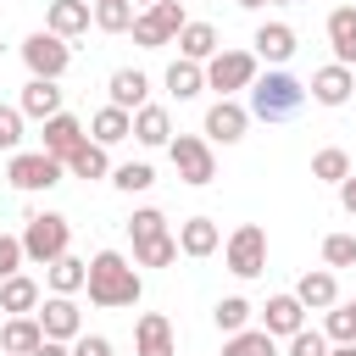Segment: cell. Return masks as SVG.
<instances>
[{
	"instance_id": "6da1fadb",
	"label": "cell",
	"mask_w": 356,
	"mask_h": 356,
	"mask_svg": "<svg viewBox=\"0 0 356 356\" xmlns=\"http://www.w3.org/2000/svg\"><path fill=\"white\" fill-rule=\"evenodd\" d=\"M89 306H100V312H122V306H139V295H145V278H139V267L122 256V250H95L89 256Z\"/></svg>"
},
{
	"instance_id": "7a4b0ae2",
	"label": "cell",
	"mask_w": 356,
	"mask_h": 356,
	"mask_svg": "<svg viewBox=\"0 0 356 356\" xmlns=\"http://www.w3.org/2000/svg\"><path fill=\"white\" fill-rule=\"evenodd\" d=\"M300 106H306V83L284 67H273L267 78L250 83V117H261V122H289Z\"/></svg>"
},
{
	"instance_id": "3957f363",
	"label": "cell",
	"mask_w": 356,
	"mask_h": 356,
	"mask_svg": "<svg viewBox=\"0 0 356 356\" xmlns=\"http://www.w3.org/2000/svg\"><path fill=\"white\" fill-rule=\"evenodd\" d=\"M22 250H28L33 267H50V261L72 256V222L61 211H33L28 228H22Z\"/></svg>"
},
{
	"instance_id": "277c9868",
	"label": "cell",
	"mask_w": 356,
	"mask_h": 356,
	"mask_svg": "<svg viewBox=\"0 0 356 356\" xmlns=\"http://www.w3.org/2000/svg\"><path fill=\"white\" fill-rule=\"evenodd\" d=\"M184 22H189V17H184V6H178V0H156V6H145V11L134 17V28H128V33H134V44H139V50H161V44H178Z\"/></svg>"
},
{
	"instance_id": "5b68a950",
	"label": "cell",
	"mask_w": 356,
	"mask_h": 356,
	"mask_svg": "<svg viewBox=\"0 0 356 356\" xmlns=\"http://www.w3.org/2000/svg\"><path fill=\"white\" fill-rule=\"evenodd\" d=\"M222 261L234 278H261L267 273V228L261 222H239L222 245Z\"/></svg>"
},
{
	"instance_id": "8992f818",
	"label": "cell",
	"mask_w": 356,
	"mask_h": 356,
	"mask_svg": "<svg viewBox=\"0 0 356 356\" xmlns=\"http://www.w3.org/2000/svg\"><path fill=\"white\" fill-rule=\"evenodd\" d=\"M22 67H28V78H50V83H61V72L72 67V44L56 39L50 28H39V33L22 39Z\"/></svg>"
},
{
	"instance_id": "52a82bcc",
	"label": "cell",
	"mask_w": 356,
	"mask_h": 356,
	"mask_svg": "<svg viewBox=\"0 0 356 356\" xmlns=\"http://www.w3.org/2000/svg\"><path fill=\"white\" fill-rule=\"evenodd\" d=\"M256 78V50H217L206 61V89H217V100H234V89H250Z\"/></svg>"
},
{
	"instance_id": "ba28073f",
	"label": "cell",
	"mask_w": 356,
	"mask_h": 356,
	"mask_svg": "<svg viewBox=\"0 0 356 356\" xmlns=\"http://www.w3.org/2000/svg\"><path fill=\"white\" fill-rule=\"evenodd\" d=\"M167 156H172V167H178V178H184L189 189H206V184L217 178V156H211L206 134H172Z\"/></svg>"
},
{
	"instance_id": "9c48e42d",
	"label": "cell",
	"mask_w": 356,
	"mask_h": 356,
	"mask_svg": "<svg viewBox=\"0 0 356 356\" xmlns=\"http://www.w3.org/2000/svg\"><path fill=\"white\" fill-rule=\"evenodd\" d=\"M61 161L56 156H44V150H17L11 161H6V184L11 189H22V195H39V189H56L61 184Z\"/></svg>"
},
{
	"instance_id": "30bf717a",
	"label": "cell",
	"mask_w": 356,
	"mask_h": 356,
	"mask_svg": "<svg viewBox=\"0 0 356 356\" xmlns=\"http://www.w3.org/2000/svg\"><path fill=\"white\" fill-rule=\"evenodd\" d=\"M33 317H39L44 339H61V345H72L78 334H89V328H83V312H78V300H72V295H44Z\"/></svg>"
},
{
	"instance_id": "8fae6325",
	"label": "cell",
	"mask_w": 356,
	"mask_h": 356,
	"mask_svg": "<svg viewBox=\"0 0 356 356\" xmlns=\"http://www.w3.org/2000/svg\"><path fill=\"white\" fill-rule=\"evenodd\" d=\"M245 128H250V106H239V100H211L206 106V122H200L206 145H239Z\"/></svg>"
},
{
	"instance_id": "7c38bea8",
	"label": "cell",
	"mask_w": 356,
	"mask_h": 356,
	"mask_svg": "<svg viewBox=\"0 0 356 356\" xmlns=\"http://www.w3.org/2000/svg\"><path fill=\"white\" fill-rule=\"evenodd\" d=\"M261 328H267L273 339H295V334L306 328V306L295 300V289H289V295H273V300L261 306Z\"/></svg>"
},
{
	"instance_id": "4fadbf2b",
	"label": "cell",
	"mask_w": 356,
	"mask_h": 356,
	"mask_svg": "<svg viewBox=\"0 0 356 356\" xmlns=\"http://www.w3.org/2000/svg\"><path fill=\"white\" fill-rule=\"evenodd\" d=\"M306 89H312V100H317V106H345V100H350V89H356V72H350V67H339V61H328V67H317V72H312V83H306Z\"/></svg>"
},
{
	"instance_id": "5bb4252c",
	"label": "cell",
	"mask_w": 356,
	"mask_h": 356,
	"mask_svg": "<svg viewBox=\"0 0 356 356\" xmlns=\"http://www.w3.org/2000/svg\"><path fill=\"white\" fill-rule=\"evenodd\" d=\"M89 22H95L89 0H50V11H44V28L56 39H78V33H89Z\"/></svg>"
},
{
	"instance_id": "9a60e30c",
	"label": "cell",
	"mask_w": 356,
	"mask_h": 356,
	"mask_svg": "<svg viewBox=\"0 0 356 356\" xmlns=\"http://www.w3.org/2000/svg\"><path fill=\"white\" fill-rule=\"evenodd\" d=\"M134 356H178L172 323H167L161 312H145V317L134 323Z\"/></svg>"
},
{
	"instance_id": "2e32d148",
	"label": "cell",
	"mask_w": 356,
	"mask_h": 356,
	"mask_svg": "<svg viewBox=\"0 0 356 356\" xmlns=\"http://www.w3.org/2000/svg\"><path fill=\"white\" fill-rule=\"evenodd\" d=\"M250 44H256V61H267V67H284V61H289V56L300 50V44H295V28H289V22H261Z\"/></svg>"
},
{
	"instance_id": "e0dca14e",
	"label": "cell",
	"mask_w": 356,
	"mask_h": 356,
	"mask_svg": "<svg viewBox=\"0 0 356 356\" xmlns=\"http://www.w3.org/2000/svg\"><path fill=\"white\" fill-rule=\"evenodd\" d=\"M106 95H111L117 111H139V106H150V78L139 67H117L111 83H106Z\"/></svg>"
},
{
	"instance_id": "ac0fdd59",
	"label": "cell",
	"mask_w": 356,
	"mask_h": 356,
	"mask_svg": "<svg viewBox=\"0 0 356 356\" xmlns=\"http://www.w3.org/2000/svg\"><path fill=\"white\" fill-rule=\"evenodd\" d=\"M83 139H89V134H83V122H78L72 111H61V117H50V122H44V145H39V150H44V156H56V161L67 167V156H72Z\"/></svg>"
},
{
	"instance_id": "d6986e66",
	"label": "cell",
	"mask_w": 356,
	"mask_h": 356,
	"mask_svg": "<svg viewBox=\"0 0 356 356\" xmlns=\"http://www.w3.org/2000/svg\"><path fill=\"white\" fill-rule=\"evenodd\" d=\"M295 300H300L306 312H328V306H339V278H334L328 267H312V273H300Z\"/></svg>"
},
{
	"instance_id": "ffe728a7",
	"label": "cell",
	"mask_w": 356,
	"mask_h": 356,
	"mask_svg": "<svg viewBox=\"0 0 356 356\" xmlns=\"http://www.w3.org/2000/svg\"><path fill=\"white\" fill-rule=\"evenodd\" d=\"M17 106H22V117H33V122H50V117H61V89H56L50 78H28Z\"/></svg>"
},
{
	"instance_id": "44dd1931",
	"label": "cell",
	"mask_w": 356,
	"mask_h": 356,
	"mask_svg": "<svg viewBox=\"0 0 356 356\" xmlns=\"http://www.w3.org/2000/svg\"><path fill=\"white\" fill-rule=\"evenodd\" d=\"M217 245H222V228H217L211 217H184V222H178V250H184V256L200 261V256H211Z\"/></svg>"
},
{
	"instance_id": "7402d4cb",
	"label": "cell",
	"mask_w": 356,
	"mask_h": 356,
	"mask_svg": "<svg viewBox=\"0 0 356 356\" xmlns=\"http://www.w3.org/2000/svg\"><path fill=\"white\" fill-rule=\"evenodd\" d=\"M39 345H44L39 317H6V323H0V350H6V356H33Z\"/></svg>"
},
{
	"instance_id": "603a6c76",
	"label": "cell",
	"mask_w": 356,
	"mask_h": 356,
	"mask_svg": "<svg viewBox=\"0 0 356 356\" xmlns=\"http://www.w3.org/2000/svg\"><path fill=\"white\" fill-rule=\"evenodd\" d=\"M328 44L339 67H356V6H334L328 11Z\"/></svg>"
},
{
	"instance_id": "cb8c5ba5",
	"label": "cell",
	"mask_w": 356,
	"mask_h": 356,
	"mask_svg": "<svg viewBox=\"0 0 356 356\" xmlns=\"http://www.w3.org/2000/svg\"><path fill=\"white\" fill-rule=\"evenodd\" d=\"M89 139L95 145H122V139H134V111H117V106H100L95 117H89Z\"/></svg>"
},
{
	"instance_id": "d4e9b609",
	"label": "cell",
	"mask_w": 356,
	"mask_h": 356,
	"mask_svg": "<svg viewBox=\"0 0 356 356\" xmlns=\"http://www.w3.org/2000/svg\"><path fill=\"white\" fill-rule=\"evenodd\" d=\"M134 139L145 145V150H156V145H172V117H167V106H139L134 111Z\"/></svg>"
},
{
	"instance_id": "484cf974",
	"label": "cell",
	"mask_w": 356,
	"mask_h": 356,
	"mask_svg": "<svg viewBox=\"0 0 356 356\" xmlns=\"http://www.w3.org/2000/svg\"><path fill=\"white\" fill-rule=\"evenodd\" d=\"M39 300H44V289H39L28 273H17V278H6V284H0V312H11V317H33V312H39Z\"/></svg>"
},
{
	"instance_id": "4316f807",
	"label": "cell",
	"mask_w": 356,
	"mask_h": 356,
	"mask_svg": "<svg viewBox=\"0 0 356 356\" xmlns=\"http://www.w3.org/2000/svg\"><path fill=\"white\" fill-rule=\"evenodd\" d=\"M217 50H222V44H217V28H211V22H184V33H178V56H184V61H200V67H206Z\"/></svg>"
},
{
	"instance_id": "83f0119b",
	"label": "cell",
	"mask_w": 356,
	"mask_h": 356,
	"mask_svg": "<svg viewBox=\"0 0 356 356\" xmlns=\"http://www.w3.org/2000/svg\"><path fill=\"white\" fill-rule=\"evenodd\" d=\"M67 172H72V178H89V184H95V178H111V150L95 145V139H83V145L67 156Z\"/></svg>"
},
{
	"instance_id": "f1b7e54d",
	"label": "cell",
	"mask_w": 356,
	"mask_h": 356,
	"mask_svg": "<svg viewBox=\"0 0 356 356\" xmlns=\"http://www.w3.org/2000/svg\"><path fill=\"white\" fill-rule=\"evenodd\" d=\"M44 284H50V295H78V289L89 284V261L61 256V261H50V267H44Z\"/></svg>"
},
{
	"instance_id": "f546056e",
	"label": "cell",
	"mask_w": 356,
	"mask_h": 356,
	"mask_svg": "<svg viewBox=\"0 0 356 356\" xmlns=\"http://www.w3.org/2000/svg\"><path fill=\"white\" fill-rule=\"evenodd\" d=\"M200 89H206V67H200V61H184V56H178V61L167 67V95H172V100H195Z\"/></svg>"
},
{
	"instance_id": "4dcf8cb0",
	"label": "cell",
	"mask_w": 356,
	"mask_h": 356,
	"mask_svg": "<svg viewBox=\"0 0 356 356\" xmlns=\"http://www.w3.org/2000/svg\"><path fill=\"white\" fill-rule=\"evenodd\" d=\"M312 178H317V184H345V178H350V150L323 145V150L312 156Z\"/></svg>"
},
{
	"instance_id": "1f68e13d",
	"label": "cell",
	"mask_w": 356,
	"mask_h": 356,
	"mask_svg": "<svg viewBox=\"0 0 356 356\" xmlns=\"http://www.w3.org/2000/svg\"><path fill=\"white\" fill-rule=\"evenodd\" d=\"M222 356H278V339L267 328H239V334H228Z\"/></svg>"
},
{
	"instance_id": "d6a6232c",
	"label": "cell",
	"mask_w": 356,
	"mask_h": 356,
	"mask_svg": "<svg viewBox=\"0 0 356 356\" xmlns=\"http://www.w3.org/2000/svg\"><path fill=\"white\" fill-rule=\"evenodd\" d=\"M184 250H178V234H161V239H145L134 245V267H172Z\"/></svg>"
},
{
	"instance_id": "836d02e7",
	"label": "cell",
	"mask_w": 356,
	"mask_h": 356,
	"mask_svg": "<svg viewBox=\"0 0 356 356\" xmlns=\"http://www.w3.org/2000/svg\"><path fill=\"white\" fill-rule=\"evenodd\" d=\"M250 312H256V306H250L245 295H222V300L211 306V323H217L222 334H239V328H250Z\"/></svg>"
},
{
	"instance_id": "e575fe53",
	"label": "cell",
	"mask_w": 356,
	"mask_h": 356,
	"mask_svg": "<svg viewBox=\"0 0 356 356\" xmlns=\"http://www.w3.org/2000/svg\"><path fill=\"white\" fill-rule=\"evenodd\" d=\"M134 0H95V28L100 33H128L134 28Z\"/></svg>"
},
{
	"instance_id": "d590c367",
	"label": "cell",
	"mask_w": 356,
	"mask_h": 356,
	"mask_svg": "<svg viewBox=\"0 0 356 356\" xmlns=\"http://www.w3.org/2000/svg\"><path fill=\"white\" fill-rule=\"evenodd\" d=\"M111 184H117L122 195H145V189L156 184V167H150V161H122V167H111Z\"/></svg>"
},
{
	"instance_id": "8d00e7d4",
	"label": "cell",
	"mask_w": 356,
	"mask_h": 356,
	"mask_svg": "<svg viewBox=\"0 0 356 356\" xmlns=\"http://www.w3.org/2000/svg\"><path fill=\"white\" fill-rule=\"evenodd\" d=\"M128 234H134V245H145V239H161V234H167V217H161L156 206H139V211L128 217Z\"/></svg>"
},
{
	"instance_id": "74e56055",
	"label": "cell",
	"mask_w": 356,
	"mask_h": 356,
	"mask_svg": "<svg viewBox=\"0 0 356 356\" xmlns=\"http://www.w3.org/2000/svg\"><path fill=\"white\" fill-rule=\"evenodd\" d=\"M323 267H356V234H328L323 239Z\"/></svg>"
},
{
	"instance_id": "f35d334b",
	"label": "cell",
	"mask_w": 356,
	"mask_h": 356,
	"mask_svg": "<svg viewBox=\"0 0 356 356\" xmlns=\"http://www.w3.org/2000/svg\"><path fill=\"white\" fill-rule=\"evenodd\" d=\"M22 122H28L22 106H0V150H11V156L22 150Z\"/></svg>"
},
{
	"instance_id": "ab89813d",
	"label": "cell",
	"mask_w": 356,
	"mask_h": 356,
	"mask_svg": "<svg viewBox=\"0 0 356 356\" xmlns=\"http://www.w3.org/2000/svg\"><path fill=\"white\" fill-rule=\"evenodd\" d=\"M22 261H28L22 234H0V284H6V278H17V273H22Z\"/></svg>"
},
{
	"instance_id": "60d3db41",
	"label": "cell",
	"mask_w": 356,
	"mask_h": 356,
	"mask_svg": "<svg viewBox=\"0 0 356 356\" xmlns=\"http://www.w3.org/2000/svg\"><path fill=\"white\" fill-rule=\"evenodd\" d=\"M284 356H328V334H323V328H300Z\"/></svg>"
},
{
	"instance_id": "b9f144b4",
	"label": "cell",
	"mask_w": 356,
	"mask_h": 356,
	"mask_svg": "<svg viewBox=\"0 0 356 356\" xmlns=\"http://www.w3.org/2000/svg\"><path fill=\"white\" fill-rule=\"evenodd\" d=\"M72 356H117V350H111L106 334H78V339H72Z\"/></svg>"
},
{
	"instance_id": "7bdbcfd3",
	"label": "cell",
	"mask_w": 356,
	"mask_h": 356,
	"mask_svg": "<svg viewBox=\"0 0 356 356\" xmlns=\"http://www.w3.org/2000/svg\"><path fill=\"white\" fill-rule=\"evenodd\" d=\"M339 206H345V211H350V217H356V172H350V178H345V184H339Z\"/></svg>"
},
{
	"instance_id": "ee69618b",
	"label": "cell",
	"mask_w": 356,
	"mask_h": 356,
	"mask_svg": "<svg viewBox=\"0 0 356 356\" xmlns=\"http://www.w3.org/2000/svg\"><path fill=\"white\" fill-rule=\"evenodd\" d=\"M33 356H72V345H61V339H44Z\"/></svg>"
},
{
	"instance_id": "f6af8a7d",
	"label": "cell",
	"mask_w": 356,
	"mask_h": 356,
	"mask_svg": "<svg viewBox=\"0 0 356 356\" xmlns=\"http://www.w3.org/2000/svg\"><path fill=\"white\" fill-rule=\"evenodd\" d=\"M328 356H356V345H328Z\"/></svg>"
},
{
	"instance_id": "bcb514c9",
	"label": "cell",
	"mask_w": 356,
	"mask_h": 356,
	"mask_svg": "<svg viewBox=\"0 0 356 356\" xmlns=\"http://www.w3.org/2000/svg\"><path fill=\"white\" fill-rule=\"evenodd\" d=\"M234 6H245V11H261V6H267V0H234Z\"/></svg>"
},
{
	"instance_id": "7dc6e473",
	"label": "cell",
	"mask_w": 356,
	"mask_h": 356,
	"mask_svg": "<svg viewBox=\"0 0 356 356\" xmlns=\"http://www.w3.org/2000/svg\"><path fill=\"white\" fill-rule=\"evenodd\" d=\"M134 6H156V0H134Z\"/></svg>"
},
{
	"instance_id": "c3c4849f",
	"label": "cell",
	"mask_w": 356,
	"mask_h": 356,
	"mask_svg": "<svg viewBox=\"0 0 356 356\" xmlns=\"http://www.w3.org/2000/svg\"><path fill=\"white\" fill-rule=\"evenodd\" d=\"M273 6H289V0H273Z\"/></svg>"
}]
</instances>
